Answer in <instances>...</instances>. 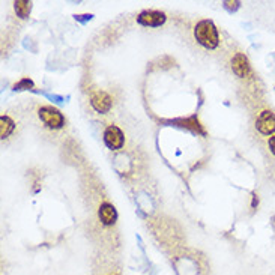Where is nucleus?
I'll return each mask as SVG.
<instances>
[{
    "label": "nucleus",
    "instance_id": "obj_7",
    "mask_svg": "<svg viewBox=\"0 0 275 275\" xmlns=\"http://www.w3.org/2000/svg\"><path fill=\"white\" fill-rule=\"evenodd\" d=\"M231 71L233 74L239 77V78H245L250 71H251V65L248 57L244 53H236L231 59Z\"/></svg>",
    "mask_w": 275,
    "mask_h": 275
},
{
    "label": "nucleus",
    "instance_id": "obj_2",
    "mask_svg": "<svg viewBox=\"0 0 275 275\" xmlns=\"http://www.w3.org/2000/svg\"><path fill=\"white\" fill-rule=\"evenodd\" d=\"M38 116L41 122L50 130H62L65 127V116L53 105H43L38 110Z\"/></svg>",
    "mask_w": 275,
    "mask_h": 275
},
{
    "label": "nucleus",
    "instance_id": "obj_14",
    "mask_svg": "<svg viewBox=\"0 0 275 275\" xmlns=\"http://www.w3.org/2000/svg\"><path fill=\"white\" fill-rule=\"evenodd\" d=\"M91 18H92L91 14H89V15H88V14H86V15H75V20H77V21H86V20H91Z\"/></svg>",
    "mask_w": 275,
    "mask_h": 275
},
{
    "label": "nucleus",
    "instance_id": "obj_6",
    "mask_svg": "<svg viewBox=\"0 0 275 275\" xmlns=\"http://www.w3.org/2000/svg\"><path fill=\"white\" fill-rule=\"evenodd\" d=\"M111 104H113L111 96L107 92H104V91H96L91 96V105H92V108L95 111L101 113V114L108 113L111 110Z\"/></svg>",
    "mask_w": 275,
    "mask_h": 275
},
{
    "label": "nucleus",
    "instance_id": "obj_5",
    "mask_svg": "<svg viewBox=\"0 0 275 275\" xmlns=\"http://www.w3.org/2000/svg\"><path fill=\"white\" fill-rule=\"evenodd\" d=\"M167 20V15L163 11H155V9H146L141 11L137 15V23L144 27H161Z\"/></svg>",
    "mask_w": 275,
    "mask_h": 275
},
{
    "label": "nucleus",
    "instance_id": "obj_1",
    "mask_svg": "<svg viewBox=\"0 0 275 275\" xmlns=\"http://www.w3.org/2000/svg\"><path fill=\"white\" fill-rule=\"evenodd\" d=\"M194 38L202 47L208 50H215L220 44L218 29L212 20H202L194 27Z\"/></svg>",
    "mask_w": 275,
    "mask_h": 275
},
{
    "label": "nucleus",
    "instance_id": "obj_10",
    "mask_svg": "<svg viewBox=\"0 0 275 275\" xmlns=\"http://www.w3.org/2000/svg\"><path fill=\"white\" fill-rule=\"evenodd\" d=\"M14 9L17 17H20L21 20L29 18L30 11H32V2H27V0H17L14 2Z\"/></svg>",
    "mask_w": 275,
    "mask_h": 275
},
{
    "label": "nucleus",
    "instance_id": "obj_12",
    "mask_svg": "<svg viewBox=\"0 0 275 275\" xmlns=\"http://www.w3.org/2000/svg\"><path fill=\"white\" fill-rule=\"evenodd\" d=\"M223 6L229 12H234V11H238L241 8V2H238V0H233V2H223Z\"/></svg>",
    "mask_w": 275,
    "mask_h": 275
},
{
    "label": "nucleus",
    "instance_id": "obj_9",
    "mask_svg": "<svg viewBox=\"0 0 275 275\" xmlns=\"http://www.w3.org/2000/svg\"><path fill=\"white\" fill-rule=\"evenodd\" d=\"M14 130H15V122L9 116L3 114L2 117H0V137L5 140L6 137H9L14 133Z\"/></svg>",
    "mask_w": 275,
    "mask_h": 275
},
{
    "label": "nucleus",
    "instance_id": "obj_8",
    "mask_svg": "<svg viewBox=\"0 0 275 275\" xmlns=\"http://www.w3.org/2000/svg\"><path fill=\"white\" fill-rule=\"evenodd\" d=\"M98 217L104 226H113L117 221V211H116L114 205L104 202V203H101V206L98 209Z\"/></svg>",
    "mask_w": 275,
    "mask_h": 275
},
{
    "label": "nucleus",
    "instance_id": "obj_13",
    "mask_svg": "<svg viewBox=\"0 0 275 275\" xmlns=\"http://www.w3.org/2000/svg\"><path fill=\"white\" fill-rule=\"evenodd\" d=\"M268 147H269L271 153L275 156V136H271V137L268 138Z\"/></svg>",
    "mask_w": 275,
    "mask_h": 275
},
{
    "label": "nucleus",
    "instance_id": "obj_4",
    "mask_svg": "<svg viewBox=\"0 0 275 275\" xmlns=\"http://www.w3.org/2000/svg\"><path fill=\"white\" fill-rule=\"evenodd\" d=\"M256 130L262 136H275V113L271 110H263L256 119Z\"/></svg>",
    "mask_w": 275,
    "mask_h": 275
},
{
    "label": "nucleus",
    "instance_id": "obj_15",
    "mask_svg": "<svg viewBox=\"0 0 275 275\" xmlns=\"http://www.w3.org/2000/svg\"><path fill=\"white\" fill-rule=\"evenodd\" d=\"M257 205H259V199H257L256 192H253V208H256Z\"/></svg>",
    "mask_w": 275,
    "mask_h": 275
},
{
    "label": "nucleus",
    "instance_id": "obj_11",
    "mask_svg": "<svg viewBox=\"0 0 275 275\" xmlns=\"http://www.w3.org/2000/svg\"><path fill=\"white\" fill-rule=\"evenodd\" d=\"M35 88V83L30 80L29 77H23L20 82H17L15 85H14V91L15 92H21V91H30V89H33Z\"/></svg>",
    "mask_w": 275,
    "mask_h": 275
},
{
    "label": "nucleus",
    "instance_id": "obj_3",
    "mask_svg": "<svg viewBox=\"0 0 275 275\" xmlns=\"http://www.w3.org/2000/svg\"><path fill=\"white\" fill-rule=\"evenodd\" d=\"M102 140H104V144L110 150H121L124 147V144H125L124 131L119 127H117V125H108L104 130Z\"/></svg>",
    "mask_w": 275,
    "mask_h": 275
}]
</instances>
